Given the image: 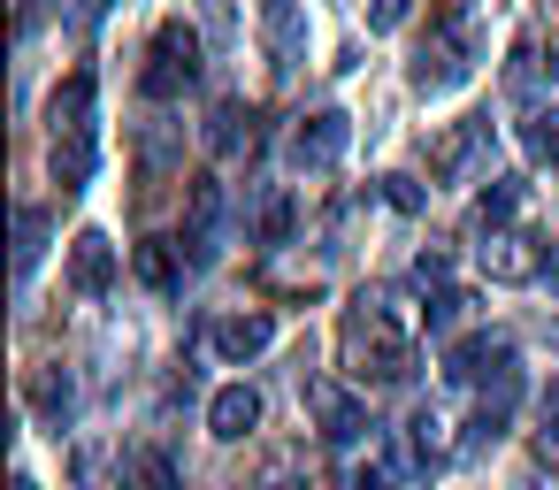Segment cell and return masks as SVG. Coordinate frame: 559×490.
<instances>
[{
  "instance_id": "obj_17",
  "label": "cell",
  "mask_w": 559,
  "mask_h": 490,
  "mask_svg": "<svg viewBox=\"0 0 559 490\" xmlns=\"http://www.w3.org/2000/svg\"><path fill=\"white\" fill-rule=\"evenodd\" d=\"M521 154L528 162H559V108H528L521 116Z\"/></svg>"
},
{
  "instance_id": "obj_19",
  "label": "cell",
  "mask_w": 559,
  "mask_h": 490,
  "mask_svg": "<svg viewBox=\"0 0 559 490\" xmlns=\"http://www.w3.org/2000/svg\"><path fill=\"white\" fill-rule=\"evenodd\" d=\"M467 307H475V299H467V291H452V284H444V291H437V299H429V307H421V322H429V337H452V330H460V322H467Z\"/></svg>"
},
{
  "instance_id": "obj_7",
  "label": "cell",
  "mask_w": 559,
  "mask_h": 490,
  "mask_svg": "<svg viewBox=\"0 0 559 490\" xmlns=\"http://www.w3.org/2000/svg\"><path fill=\"white\" fill-rule=\"evenodd\" d=\"M207 345H215V360L246 368V360H261V352L276 345V322H269V314H223V322L207 330Z\"/></svg>"
},
{
  "instance_id": "obj_14",
  "label": "cell",
  "mask_w": 559,
  "mask_h": 490,
  "mask_svg": "<svg viewBox=\"0 0 559 490\" xmlns=\"http://www.w3.org/2000/svg\"><path fill=\"white\" fill-rule=\"evenodd\" d=\"M506 360H513V352H506L498 337H460V345L444 352V375H452V383H475L483 368H506Z\"/></svg>"
},
{
  "instance_id": "obj_21",
  "label": "cell",
  "mask_w": 559,
  "mask_h": 490,
  "mask_svg": "<svg viewBox=\"0 0 559 490\" xmlns=\"http://www.w3.org/2000/svg\"><path fill=\"white\" fill-rule=\"evenodd\" d=\"M139 276H146L154 291H177V276H185V268H177V253L154 238V246H139Z\"/></svg>"
},
{
  "instance_id": "obj_24",
  "label": "cell",
  "mask_w": 559,
  "mask_h": 490,
  "mask_svg": "<svg viewBox=\"0 0 559 490\" xmlns=\"http://www.w3.org/2000/svg\"><path fill=\"white\" fill-rule=\"evenodd\" d=\"M406 9H414V0H376V9H368V32H399Z\"/></svg>"
},
{
  "instance_id": "obj_28",
  "label": "cell",
  "mask_w": 559,
  "mask_h": 490,
  "mask_svg": "<svg viewBox=\"0 0 559 490\" xmlns=\"http://www.w3.org/2000/svg\"><path fill=\"white\" fill-rule=\"evenodd\" d=\"M544 421H559V375H551V391H544Z\"/></svg>"
},
{
  "instance_id": "obj_30",
  "label": "cell",
  "mask_w": 559,
  "mask_h": 490,
  "mask_svg": "<svg viewBox=\"0 0 559 490\" xmlns=\"http://www.w3.org/2000/svg\"><path fill=\"white\" fill-rule=\"evenodd\" d=\"M16 490H39V482H32V475H16Z\"/></svg>"
},
{
  "instance_id": "obj_9",
  "label": "cell",
  "mask_w": 559,
  "mask_h": 490,
  "mask_svg": "<svg viewBox=\"0 0 559 490\" xmlns=\"http://www.w3.org/2000/svg\"><path fill=\"white\" fill-rule=\"evenodd\" d=\"M70 284H78L85 299H100V291L116 284V246H108V230H78V238H70Z\"/></svg>"
},
{
  "instance_id": "obj_20",
  "label": "cell",
  "mask_w": 559,
  "mask_h": 490,
  "mask_svg": "<svg viewBox=\"0 0 559 490\" xmlns=\"http://www.w3.org/2000/svg\"><path fill=\"white\" fill-rule=\"evenodd\" d=\"M475 215H483V230H506V223L521 215V184H513V177H498V184L483 192V207H475Z\"/></svg>"
},
{
  "instance_id": "obj_16",
  "label": "cell",
  "mask_w": 559,
  "mask_h": 490,
  "mask_svg": "<svg viewBox=\"0 0 559 490\" xmlns=\"http://www.w3.org/2000/svg\"><path fill=\"white\" fill-rule=\"evenodd\" d=\"M62 131H93V77H70L62 93H55V139Z\"/></svg>"
},
{
  "instance_id": "obj_11",
  "label": "cell",
  "mask_w": 559,
  "mask_h": 490,
  "mask_svg": "<svg viewBox=\"0 0 559 490\" xmlns=\"http://www.w3.org/2000/svg\"><path fill=\"white\" fill-rule=\"evenodd\" d=\"M269 55H276V70H299V55H307V16H299V0H269Z\"/></svg>"
},
{
  "instance_id": "obj_18",
  "label": "cell",
  "mask_w": 559,
  "mask_h": 490,
  "mask_svg": "<svg viewBox=\"0 0 559 490\" xmlns=\"http://www.w3.org/2000/svg\"><path fill=\"white\" fill-rule=\"evenodd\" d=\"M47 253V207H16V276H32Z\"/></svg>"
},
{
  "instance_id": "obj_15",
  "label": "cell",
  "mask_w": 559,
  "mask_h": 490,
  "mask_svg": "<svg viewBox=\"0 0 559 490\" xmlns=\"http://www.w3.org/2000/svg\"><path fill=\"white\" fill-rule=\"evenodd\" d=\"M123 490H177V459L169 452H123Z\"/></svg>"
},
{
  "instance_id": "obj_23",
  "label": "cell",
  "mask_w": 559,
  "mask_h": 490,
  "mask_svg": "<svg viewBox=\"0 0 559 490\" xmlns=\"http://www.w3.org/2000/svg\"><path fill=\"white\" fill-rule=\"evenodd\" d=\"M429 192H437V184H414V177H383V200H391L399 215H421V207H429Z\"/></svg>"
},
{
  "instance_id": "obj_26",
  "label": "cell",
  "mask_w": 559,
  "mask_h": 490,
  "mask_svg": "<svg viewBox=\"0 0 559 490\" xmlns=\"http://www.w3.org/2000/svg\"><path fill=\"white\" fill-rule=\"evenodd\" d=\"M444 268H452L444 253H421V261H414V276H421V284H444Z\"/></svg>"
},
{
  "instance_id": "obj_13",
  "label": "cell",
  "mask_w": 559,
  "mask_h": 490,
  "mask_svg": "<svg viewBox=\"0 0 559 490\" xmlns=\"http://www.w3.org/2000/svg\"><path fill=\"white\" fill-rule=\"evenodd\" d=\"M93 162H100V146H93V131H62V139H55V177H62V192H78V184H93Z\"/></svg>"
},
{
  "instance_id": "obj_27",
  "label": "cell",
  "mask_w": 559,
  "mask_h": 490,
  "mask_svg": "<svg viewBox=\"0 0 559 490\" xmlns=\"http://www.w3.org/2000/svg\"><path fill=\"white\" fill-rule=\"evenodd\" d=\"M345 490H391V475H376V467H353V475H345Z\"/></svg>"
},
{
  "instance_id": "obj_3",
  "label": "cell",
  "mask_w": 559,
  "mask_h": 490,
  "mask_svg": "<svg viewBox=\"0 0 559 490\" xmlns=\"http://www.w3.org/2000/svg\"><path fill=\"white\" fill-rule=\"evenodd\" d=\"M467 39H460V24H444L429 47H414V85L421 93H452V85H467Z\"/></svg>"
},
{
  "instance_id": "obj_5",
  "label": "cell",
  "mask_w": 559,
  "mask_h": 490,
  "mask_svg": "<svg viewBox=\"0 0 559 490\" xmlns=\"http://www.w3.org/2000/svg\"><path fill=\"white\" fill-rule=\"evenodd\" d=\"M345 116L337 108H314V116H299V131H292V162L299 169H337V154H345Z\"/></svg>"
},
{
  "instance_id": "obj_6",
  "label": "cell",
  "mask_w": 559,
  "mask_h": 490,
  "mask_svg": "<svg viewBox=\"0 0 559 490\" xmlns=\"http://www.w3.org/2000/svg\"><path fill=\"white\" fill-rule=\"evenodd\" d=\"M483 268H490L498 284H536V276L551 268V253H536V238H521V230H490V238H483Z\"/></svg>"
},
{
  "instance_id": "obj_29",
  "label": "cell",
  "mask_w": 559,
  "mask_h": 490,
  "mask_svg": "<svg viewBox=\"0 0 559 490\" xmlns=\"http://www.w3.org/2000/svg\"><path fill=\"white\" fill-rule=\"evenodd\" d=\"M544 276H551V284H559V246H551V268H544Z\"/></svg>"
},
{
  "instance_id": "obj_25",
  "label": "cell",
  "mask_w": 559,
  "mask_h": 490,
  "mask_svg": "<svg viewBox=\"0 0 559 490\" xmlns=\"http://www.w3.org/2000/svg\"><path fill=\"white\" fill-rule=\"evenodd\" d=\"M39 406H47V414H70V375H47V383H39Z\"/></svg>"
},
{
  "instance_id": "obj_4",
  "label": "cell",
  "mask_w": 559,
  "mask_h": 490,
  "mask_svg": "<svg viewBox=\"0 0 559 490\" xmlns=\"http://www.w3.org/2000/svg\"><path fill=\"white\" fill-rule=\"evenodd\" d=\"M307 406H314V421H322V437H330L337 452L368 437V406H360L345 383H307Z\"/></svg>"
},
{
  "instance_id": "obj_22",
  "label": "cell",
  "mask_w": 559,
  "mask_h": 490,
  "mask_svg": "<svg viewBox=\"0 0 559 490\" xmlns=\"http://www.w3.org/2000/svg\"><path fill=\"white\" fill-rule=\"evenodd\" d=\"M192 16H200V32L223 47V39H238V16H230V0H192Z\"/></svg>"
},
{
  "instance_id": "obj_10",
  "label": "cell",
  "mask_w": 559,
  "mask_h": 490,
  "mask_svg": "<svg viewBox=\"0 0 559 490\" xmlns=\"http://www.w3.org/2000/svg\"><path fill=\"white\" fill-rule=\"evenodd\" d=\"M253 421H261V391H253V383H223V391L207 398V429H215L223 444H238Z\"/></svg>"
},
{
  "instance_id": "obj_1",
  "label": "cell",
  "mask_w": 559,
  "mask_h": 490,
  "mask_svg": "<svg viewBox=\"0 0 559 490\" xmlns=\"http://www.w3.org/2000/svg\"><path fill=\"white\" fill-rule=\"evenodd\" d=\"M345 368L360 375V383H399L406 368H414V345H406V330L376 307V299H360L353 314H345Z\"/></svg>"
},
{
  "instance_id": "obj_12",
  "label": "cell",
  "mask_w": 559,
  "mask_h": 490,
  "mask_svg": "<svg viewBox=\"0 0 559 490\" xmlns=\"http://www.w3.org/2000/svg\"><path fill=\"white\" fill-rule=\"evenodd\" d=\"M207 146H215L223 162L253 154V108H246V100H223V108H215V123H207Z\"/></svg>"
},
{
  "instance_id": "obj_8",
  "label": "cell",
  "mask_w": 559,
  "mask_h": 490,
  "mask_svg": "<svg viewBox=\"0 0 559 490\" xmlns=\"http://www.w3.org/2000/svg\"><path fill=\"white\" fill-rule=\"evenodd\" d=\"M483 139H490V123H475V116H467V123H444V131L429 139V177H437V184L467 177V162L483 154Z\"/></svg>"
},
{
  "instance_id": "obj_2",
  "label": "cell",
  "mask_w": 559,
  "mask_h": 490,
  "mask_svg": "<svg viewBox=\"0 0 559 490\" xmlns=\"http://www.w3.org/2000/svg\"><path fill=\"white\" fill-rule=\"evenodd\" d=\"M192 77H200V32H192V24H162V32H154V62H146V93L169 100V93H185Z\"/></svg>"
}]
</instances>
